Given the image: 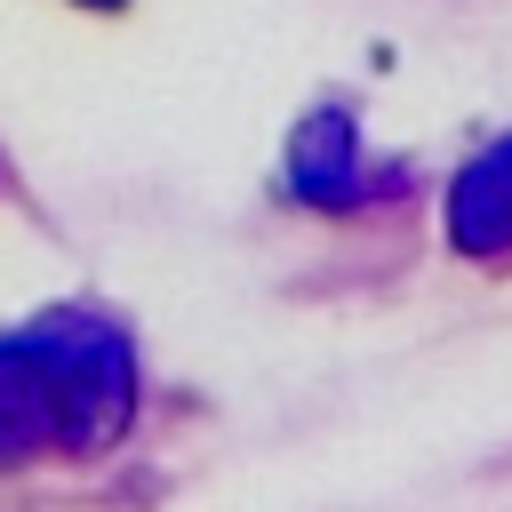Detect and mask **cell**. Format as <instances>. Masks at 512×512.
Returning <instances> with one entry per match:
<instances>
[{"mask_svg":"<svg viewBox=\"0 0 512 512\" xmlns=\"http://www.w3.org/2000/svg\"><path fill=\"white\" fill-rule=\"evenodd\" d=\"M128 408H136V360L112 320L48 312L0 336V464H24L40 448L96 456L120 440Z\"/></svg>","mask_w":512,"mask_h":512,"instance_id":"obj_1","label":"cell"},{"mask_svg":"<svg viewBox=\"0 0 512 512\" xmlns=\"http://www.w3.org/2000/svg\"><path fill=\"white\" fill-rule=\"evenodd\" d=\"M448 240L464 256H504L512 248V136L488 144L456 184H448Z\"/></svg>","mask_w":512,"mask_h":512,"instance_id":"obj_2","label":"cell"},{"mask_svg":"<svg viewBox=\"0 0 512 512\" xmlns=\"http://www.w3.org/2000/svg\"><path fill=\"white\" fill-rule=\"evenodd\" d=\"M288 184L312 200V208H344L368 192V168H360V136L344 112H312L288 144Z\"/></svg>","mask_w":512,"mask_h":512,"instance_id":"obj_3","label":"cell"},{"mask_svg":"<svg viewBox=\"0 0 512 512\" xmlns=\"http://www.w3.org/2000/svg\"><path fill=\"white\" fill-rule=\"evenodd\" d=\"M80 8H120V0H80Z\"/></svg>","mask_w":512,"mask_h":512,"instance_id":"obj_4","label":"cell"}]
</instances>
